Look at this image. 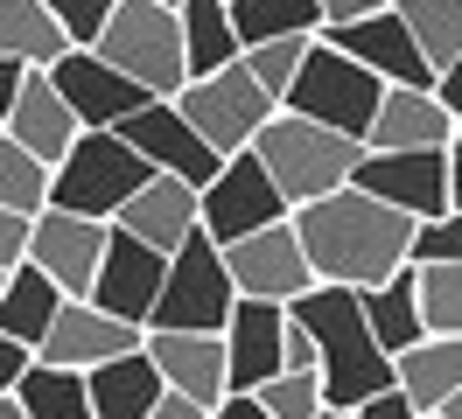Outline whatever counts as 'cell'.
Returning <instances> with one entry per match:
<instances>
[{
  "label": "cell",
  "mask_w": 462,
  "mask_h": 419,
  "mask_svg": "<svg viewBox=\"0 0 462 419\" xmlns=\"http://www.w3.org/2000/svg\"><path fill=\"white\" fill-rule=\"evenodd\" d=\"M42 7L57 14V28L70 35V50H91V42H98V28L113 22L119 0H42Z\"/></svg>",
  "instance_id": "cell-37"
},
{
  "label": "cell",
  "mask_w": 462,
  "mask_h": 419,
  "mask_svg": "<svg viewBox=\"0 0 462 419\" xmlns=\"http://www.w3.org/2000/svg\"><path fill=\"white\" fill-rule=\"evenodd\" d=\"M57 307H63V287L42 273V266H29V259L0 279V335H14V342H29V350L50 335Z\"/></svg>",
  "instance_id": "cell-26"
},
{
  "label": "cell",
  "mask_w": 462,
  "mask_h": 419,
  "mask_svg": "<svg viewBox=\"0 0 462 419\" xmlns=\"http://www.w3.org/2000/svg\"><path fill=\"white\" fill-rule=\"evenodd\" d=\"M238 50L273 42V35H322V0H225Z\"/></svg>",
  "instance_id": "cell-30"
},
{
  "label": "cell",
  "mask_w": 462,
  "mask_h": 419,
  "mask_svg": "<svg viewBox=\"0 0 462 419\" xmlns=\"http://www.w3.org/2000/svg\"><path fill=\"white\" fill-rule=\"evenodd\" d=\"M385 0H322V28H337V22H357V14H378Z\"/></svg>",
  "instance_id": "cell-44"
},
{
  "label": "cell",
  "mask_w": 462,
  "mask_h": 419,
  "mask_svg": "<svg viewBox=\"0 0 462 419\" xmlns=\"http://www.w3.org/2000/svg\"><path fill=\"white\" fill-rule=\"evenodd\" d=\"M29 223L35 217H22V210H0V273H14L29 259Z\"/></svg>",
  "instance_id": "cell-38"
},
{
  "label": "cell",
  "mask_w": 462,
  "mask_h": 419,
  "mask_svg": "<svg viewBox=\"0 0 462 419\" xmlns=\"http://www.w3.org/2000/svg\"><path fill=\"white\" fill-rule=\"evenodd\" d=\"M91 50L106 56L119 77H134L147 98H175V91L189 84V63H182V22H175V7H162V0H119L113 22L98 28Z\"/></svg>",
  "instance_id": "cell-4"
},
{
  "label": "cell",
  "mask_w": 462,
  "mask_h": 419,
  "mask_svg": "<svg viewBox=\"0 0 462 419\" xmlns=\"http://www.w3.org/2000/svg\"><path fill=\"white\" fill-rule=\"evenodd\" d=\"M0 133L22 140L35 161L57 168L63 154H70V140L85 133V126H78V112L63 105V91L50 84V70H29V77H22V91H14V112L0 119Z\"/></svg>",
  "instance_id": "cell-21"
},
{
  "label": "cell",
  "mask_w": 462,
  "mask_h": 419,
  "mask_svg": "<svg viewBox=\"0 0 462 419\" xmlns=\"http://www.w3.org/2000/svg\"><path fill=\"white\" fill-rule=\"evenodd\" d=\"M294 203L273 189V175L260 168V154L245 147V154H225V168L210 175L197 189V223L210 245H231V238H245V231H266V223H281Z\"/></svg>",
  "instance_id": "cell-9"
},
{
  "label": "cell",
  "mask_w": 462,
  "mask_h": 419,
  "mask_svg": "<svg viewBox=\"0 0 462 419\" xmlns=\"http://www.w3.org/2000/svg\"><path fill=\"white\" fill-rule=\"evenodd\" d=\"M50 203V161H35L22 140L0 133V210H22V217H35Z\"/></svg>",
  "instance_id": "cell-32"
},
{
  "label": "cell",
  "mask_w": 462,
  "mask_h": 419,
  "mask_svg": "<svg viewBox=\"0 0 462 419\" xmlns=\"http://www.w3.org/2000/svg\"><path fill=\"white\" fill-rule=\"evenodd\" d=\"M441 154H448V210L462 217V133H448V147H441Z\"/></svg>",
  "instance_id": "cell-46"
},
{
  "label": "cell",
  "mask_w": 462,
  "mask_h": 419,
  "mask_svg": "<svg viewBox=\"0 0 462 419\" xmlns=\"http://www.w3.org/2000/svg\"><path fill=\"white\" fill-rule=\"evenodd\" d=\"M162 7H175V0H162Z\"/></svg>",
  "instance_id": "cell-52"
},
{
  "label": "cell",
  "mask_w": 462,
  "mask_h": 419,
  "mask_svg": "<svg viewBox=\"0 0 462 419\" xmlns=\"http://www.w3.org/2000/svg\"><path fill=\"white\" fill-rule=\"evenodd\" d=\"M309 42H316V35H273V42H253V50L238 56V63H245V70H253V84H260L273 105H281V91L294 84V70H301Z\"/></svg>",
  "instance_id": "cell-34"
},
{
  "label": "cell",
  "mask_w": 462,
  "mask_h": 419,
  "mask_svg": "<svg viewBox=\"0 0 462 419\" xmlns=\"http://www.w3.org/2000/svg\"><path fill=\"white\" fill-rule=\"evenodd\" d=\"M113 223L126 231V238L154 245V251H175L189 231H203V223H197V189H189V182H175V175H147L141 189L119 203Z\"/></svg>",
  "instance_id": "cell-22"
},
{
  "label": "cell",
  "mask_w": 462,
  "mask_h": 419,
  "mask_svg": "<svg viewBox=\"0 0 462 419\" xmlns=\"http://www.w3.org/2000/svg\"><path fill=\"white\" fill-rule=\"evenodd\" d=\"M393 385L413 398V413H441L462 391V335H420L393 357Z\"/></svg>",
  "instance_id": "cell-24"
},
{
  "label": "cell",
  "mask_w": 462,
  "mask_h": 419,
  "mask_svg": "<svg viewBox=\"0 0 462 419\" xmlns=\"http://www.w3.org/2000/svg\"><path fill=\"white\" fill-rule=\"evenodd\" d=\"M434 98L448 105V119H456V133H462V56L448 63V70H441V77H434Z\"/></svg>",
  "instance_id": "cell-42"
},
{
  "label": "cell",
  "mask_w": 462,
  "mask_h": 419,
  "mask_svg": "<svg viewBox=\"0 0 462 419\" xmlns=\"http://www.w3.org/2000/svg\"><path fill=\"white\" fill-rule=\"evenodd\" d=\"M85 391H91V419H154L169 385H162V370H154L147 350H126V357L85 370Z\"/></svg>",
  "instance_id": "cell-23"
},
{
  "label": "cell",
  "mask_w": 462,
  "mask_h": 419,
  "mask_svg": "<svg viewBox=\"0 0 462 419\" xmlns=\"http://www.w3.org/2000/svg\"><path fill=\"white\" fill-rule=\"evenodd\" d=\"M50 84L63 91V105L78 112V126H119L126 112L147 105V91L134 77H119L98 50H63L50 63Z\"/></svg>",
  "instance_id": "cell-19"
},
{
  "label": "cell",
  "mask_w": 462,
  "mask_h": 419,
  "mask_svg": "<svg viewBox=\"0 0 462 419\" xmlns=\"http://www.w3.org/2000/svg\"><path fill=\"white\" fill-rule=\"evenodd\" d=\"M0 419H29V413H22V405H14V391H7V398H0Z\"/></svg>",
  "instance_id": "cell-48"
},
{
  "label": "cell",
  "mask_w": 462,
  "mask_h": 419,
  "mask_svg": "<svg viewBox=\"0 0 462 419\" xmlns=\"http://www.w3.org/2000/svg\"><path fill=\"white\" fill-rule=\"evenodd\" d=\"M378 98H385V84H378L365 63H350L344 50H329V42L316 35V42H309V56H301V70H294V84L281 91V112H301V119L329 126V133L365 140Z\"/></svg>",
  "instance_id": "cell-6"
},
{
  "label": "cell",
  "mask_w": 462,
  "mask_h": 419,
  "mask_svg": "<svg viewBox=\"0 0 462 419\" xmlns=\"http://www.w3.org/2000/svg\"><path fill=\"white\" fill-rule=\"evenodd\" d=\"M63 50H70V35L57 28V14L42 0H0V56H14L29 70H50Z\"/></svg>",
  "instance_id": "cell-28"
},
{
  "label": "cell",
  "mask_w": 462,
  "mask_h": 419,
  "mask_svg": "<svg viewBox=\"0 0 462 419\" xmlns=\"http://www.w3.org/2000/svg\"><path fill=\"white\" fill-rule=\"evenodd\" d=\"M119 140H126L154 175H175V182H189V189H203V182L225 168V154H210V140L175 112V98H147L141 112H126V119H119Z\"/></svg>",
  "instance_id": "cell-10"
},
{
  "label": "cell",
  "mask_w": 462,
  "mask_h": 419,
  "mask_svg": "<svg viewBox=\"0 0 462 419\" xmlns=\"http://www.w3.org/2000/svg\"><path fill=\"white\" fill-rule=\"evenodd\" d=\"M288 314L316 335V378H322V405H357L372 391L393 385V357L378 350L372 322L357 307V287H309L301 301H288Z\"/></svg>",
  "instance_id": "cell-2"
},
{
  "label": "cell",
  "mask_w": 462,
  "mask_h": 419,
  "mask_svg": "<svg viewBox=\"0 0 462 419\" xmlns=\"http://www.w3.org/2000/svg\"><path fill=\"white\" fill-rule=\"evenodd\" d=\"M281 370H316V335L288 314V335H281Z\"/></svg>",
  "instance_id": "cell-40"
},
{
  "label": "cell",
  "mask_w": 462,
  "mask_h": 419,
  "mask_svg": "<svg viewBox=\"0 0 462 419\" xmlns=\"http://www.w3.org/2000/svg\"><path fill=\"white\" fill-rule=\"evenodd\" d=\"M288 223L322 287H378L385 273L406 266V245H413V217L365 196L357 182L316 196V203H294Z\"/></svg>",
  "instance_id": "cell-1"
},
{
  "label": "cell",
  "mask_w": 462,
  "mask_h": 419,
  "mask_svg": "<svg viewBox=\"0 0 462 419\" xmlns=\"http://www.w3.org/2000/svg\"><path fill=\"white\" fill-rule=\"evenodd\" d=\"M106 231L113 223L98 217H78V210H57V203H42L29 223V266L63 287V301H85L91 279H98V251H106Z\"/></svg>",
  "instance_id": "cell-13"
},
{
  "label": "cell",
  "mask_w": 462,
  "mask_h": 419,
  "mask_svg": "<svg viewBox=\"0 0 462 419\" xmlns=\"http://www.w3.org/2000/svg\"><path fill=\"white\" fill-rule=\"evenodd\" d=\"M225 273L238 294H253V301H301L309 287H316V273H309V251H301V238H294V223H266V231H245V238H231L225 245Z\"/></svg>",
  "instance_id": "cell-11"
},
{
  "label": "cell",
  "mask_w": 462,
  "mask_h": 419,
  "mask_svg": "<svg viewBox=\"0 0 462 419\" xmlns=\"http://www.w3.org/2000/svg\"><path fill=\"white\" fill-rule=\"evenodd\" d=\"M175 22H182V63H189V77H210V70H225V63L245 56L225 0H175Z\"/></svg>",
  "instance_id": "cell-27"
},
{
  "label": "cell",
  "mask_w": 462,
  "mask_h": 419,
  "mask_svg": "<svg viewBox=\"0 0 462 419\" xmlns=\"http://www.w3.org/2000/svg\"><path fill=\"white\" fill-rule=\"evenodd\" d=\"M203 419H266V405L253 398V391H231V398H217Z\"/></svg>",
  "instance_id": "cell-43"
},
{
  "label": "cell",
  "mask_w": 462,
  "mask_h": 419,
  "mask_svg": "<svg viewBox=\"0 0 462 419\" xmlns=\"http://www.w3.org/2000/svg\"><path fill=\"white\" fill-rule=\"evenodd\" d=\"M22 77H29V63H14V56H0V119L14 112V91H22Z\"/></svg>",
  "instance_id": "cell-45"
},
{
  "label": "cell",
  "mask_w": 462,
  "mask_h": 419,
  "mask_svg": "<svg viewBox=\"0 0 462 419\" xmlns=\"http://www.w3.org/2000/svg\"><path fill=\"white\" fill-rule=\"evenodd\" d=\"M350 182L365 196H378V203L406 210L413 223L448 210V154L441 147H400V154H372L365 147V161L350 168Z\"/></svg>",
  "instance_id": "cell-12"
},
{
  "label": "cell",
  "mask_w": 462,
  "mask_h": 419,
  "mask_svg": "<svg viewBox=\"0 0 462 419\" xmlns=\"http://www.w3.org/2000/svg\"><path fill=\"white\" fill-rule=\"evenodd\" d=\"M175 112L210 140V154H245V147L260 140V126L281 105L253 84L245 63H225V70H210V77H189V84H182V91H175Z\"/></svg>",
  "instance_id": "cell-8"
},
{
  "label": "cell",
  "mask_w": 462,
  "mask_h": 419,
  "mask_svg": "<svg viewBox=\"0 0 462 419\" xmlns=\"http://www.w3.org/2000/svg\"><path fill=\"white\" fill-rule=\"evenodd\" d=\"M35 363V350L29 342H14V335H0V398H7V391L22 385V370H29Z\"/></svg>",
  "instance_id": "cell-41"
},
{
  "label": "cell",
  "mask_w": 462,
  "mask_h": 419,
  "mask_svg": "<svg viewBox=\"0 0 462 419\" xmlns=\"http://www.w3.org/2000/svg\"><path fill=\"white\" fill-rule=\"evenodd\" d=\"M0 279H7V273H0Z\"/></svg>",
  "instance_id": "cell-53"
},
{
  "label": "cell",
  "mask_w": 462,
  "mask_h": 419,
  "mask_svg": "<svg viewBox=\"0 0 462 419\" xmlns=\"http://www.w3.org/2000/svg\"><path fill=\"white\" fill-rule=\"evenodd\" d=\"M141 350L154 357V370H162V385L175 391V398H189V405H217V398H231L225 385V335H197V329H147Z\"/></svg>",
  "instance_id": "cell-17"
},
{
  "label": "cell",
  "mask_w": 462,
  "mask_h": 419,
  "mask_svg": "<svg viewBox=\"0 0 462 419\" xmlns=\"http://www.w3.org/2000/svg\"><path fill=\"white\" fill-rule=\"evenodd\" d=\"M217 335H225V385H231V391H260L266 378L281 370L288 307H281V301H253V294H238Z\"/></svg>",
  "instance_id": "cell-18"
},
{
  "label": "cell",
  "mask_w": 462,
  "mask_h": 419,
  "mask_svg": "<svg viewBox=\"0 0 462 419\" xmlns=\"http://www.w3.org/2000/svg\"><path fill=\"white\" fill-rule=\"evenodd\" d=\"M350 419H413V398H406L400 385H385V391H372V398H357Z\"/></svg>",
  "instance_id": "cell-39"
},
{
  "label": "cell",
  "mask_w": 462,
  "mask_h": 419,
  "mask_svg": "<svg viewBox=\"0 0 462 419\" xmlns=\"http://www.w3.org/2000/svg\"><path fill=\"white\" fill-rule=\"evenodd\" d=\"M462 259V217L441 210V217L413 223V245H406V266H456Z\"/></svg>",
  "instance_id": "cell-36"
},
{
  "label": "cell",
  "mask_w": 462,
  "mask_h": 419,
  "mask_svg": "<svg viewBox=\"0 0 462 419\" xmlns=\"http://www.w3.org/2000/svg\"><path fill=\"white\" fill-rule=\"evenodd\" d=\"M441 419H462V391H456V398H448V405H441Z\"/></svg>",
  "instance_id": "cell-49"
},
{
  "label": "cell",
  "mask_w": 462,
  "mask_h": 419,
  "mask_svg": "<svg viewBox=\"0 0 462 419\" xmlns=\"http://www.w3.org/2000/svg\"><path fill=\"white\" fill-rule=\"evenodd\" d=\"M154 168L119 140V126H85V133L70 140V154L50 168V203L57 210H78V217H98L113 223L119 203L141 189Z\"/></svg>",
  "instance_id": "cell-5"
},
{
  "label": "cell",
  "mask_w": 462,
  "mask_h": 419,
  "mask_svg": "<svg viewBox=\"0 0 462 419\" xmlns=\"http://www.w3.org/2000/svg\"><path fill=\"white\" fill-rule=\"evenodd\" d=\"M238 287L225 273V245H210L203 231H189L182 245L169 251V273H162V294H154V314L147 329H197V335H217L225 329Z\"/></svg>",
  "instance_id": "cell-7"
},
{
  "label": "cell",
  "mask_w": 462,
  "mask_h": 419,
  "mask_svg": "<svg viewBox=\"0 0 462 419\" xmlns=\"http://www.w3.org/2000/svg\"><path fill=\"white\" fill-rule=\"evenodd\" d=\"M413 419H441V413H413Z\"/></svg>",
  "instance_id": "cell-51"
},
{
  "label": "cell",
  "mask_w": 462,
  "mask_h": 419,
  "mask_svg": "<svg viewBox=\"0 0 462 419\" xmlns=\"http://www.w3.org/2000/svg\"><path fill=\"white\" fill-rule=\"evenodd\" d=\"M406 22V35L420 42V56L434 63V77L462 56V0H385Z\"/></svg>",
  "instance_id": "cell-31"
},
{
  "label": "cell",
  "mask_w": 462,
  "mask_h": 419,
  "mask_svg": "<svg viewBox=\"0 0 462 419\" xmlns=\"http://www.w3.org/2000/svg\"><path fill=\"white\" fill-rule=\"evenodd\" d=\"M253 398L266 405V419H316L322 413V378L316 370H273Z\"/></svg>",
  "instance_id": "cell-35"
},
{
  "label": "cell",
  "mask_w": 462,
  "mask_h": 419,
  "mask_svg": "<svg viewBox=\"0 0 462 419\" xmlns=\"http://www.w3.org/2000/svg\"><path fill=\"white\" fill-rule=\"evenodd\" d=\"M420 273V329L462 335V259L456 266H413Z\"/></svg>",
  "instance_id": "cell-33"
},
{
  "label": "cell",
  "mask_w": 462,
  "mask_h": 419,
  "mask_svg": "<svg viewBox=\"0 0 462 419\" xmlns=\"http://www.w3.org/2000/svg\"><path fill=\"white\" fill-rule=\"evenodd\" d=\"M357 307H365V322H372L385 357H400V350H413V342L428 335L420 329V273H413V266L385 273L378 287H357Z\"/></svg>",
  "instance_id": "cell-25"
},
{
  "label": "cell",
  "mask_w": 462,
  "mask_h": 419,
  "mask_svg": "<svg viewBox=\"0 0 462 419\" xmlns=\"http://www.w3.org/2000/svg\"><path fill=\"white\" fill-rule=\"evenodd\" d=\"M162 273H169V251L141 245V238H126V231H106V251H98V279H91V307H106L119 322H141L154 314V294H162Z\"/></svg>",
  "instance_id": "cell-14"
},
{
  "label": "cell",
  "mask_w": 462,
  "mask_h": 419,
  "mask_svg": "<svg viewBox=\"0 0 462 419\" xmlns=\"http://www.w3.org/2000/svg\"><path fill=\"white\" fill-rule=\"evenodd\" d=\"M316 419H350V413H344V405H322V413H316Z\"/></svg>",
  "instance_id": "cell-50"
},
{
  "label": "cell",
  "mask_w": 462,
  "mask_h": 419,
  "mask_svg": "<svg viewBox=\"0 0 462 419\" xmlns=\"http://www.w3.org/2000/svg\"><path fill=\"white\" fill-rule=\"evenodd\" d=\"M322 42H329V50H344L350 63H365L378 84H434V63L420 56V42L406 35V22L393 14V7L322 28Z\"/></svg>",
  "instance_id": "cell-15"
},
{
  "label": "cell",
  "mask_w": 462,
  "mask_h": 419,
  "mask_svg": "<svg viewBox=\"0 0 462 419\" xmlns=\"http://www.w3.org/2000/svg\"><path fill=\"white\" fill-rule=\"evenodd\" d=\"M154 419H203V405H189V398H175V391H162V405H154Z\"/></svg>",
  "instance_id": "cell-47"
},
{
  "label": "cell",
  "mask_w": 462,
  "mask_h": 419,
  "mask_svg": "<svg viewBox=\"0 0 462 419\" xmlns=\"http://www.w3.org/2000/svg\"><path fill=\"white\" fill-rule=\"evenodd\" d=\"M141 335H147L141 322H119V314H106V307H91V301H63L50 335L35 342V357L63 363V370H98V363L141 350Z\"/></svg>",
  "instance_id": "cell-16"
},
{
  "label": "cell",
  "mask_w": 462,
  "mask_h": 419,
  "mask_svg": "<svg viewBox=\"0 0 462 419\" xmlns=\"http://www.w3.org/2000/svg\"><path fill=\"white\" fill-rule=\"evenodd\" d=\"M14 405L29 419H91V391H85V370H63V363H42L35 357L14 385Z\"/></svg>",
  "instance_id": "cell-29"
},
{
  "label": "cell",
  "mask_w": 462,
  "mask_h": 419,
  "mask_svg": "<svg viewBox=\"0 0 462 419\" xmlns=\"http://www.w3.org/2000/svg\"><path fill=\"white\" fill-rule=\"evenodd\" d=\"M253 154H260V168L273 175V189L288 203H316V196L350 182V168L365 161V140L329 133V126L301 119V112H273L260 126V140H253Z\"/></svg>",
  "instance_id": "cell-3"
},
{
  "label": "cell",
  "mask_w": 462,
  "mask_h": 419,
  "mask_svg": "<svg viewBox=\"0 0 462 419\" xmlns=\"http://www.w3.org/2000/svg\"><path fill=\"white\" fill-rule=\"evenodd\" d=\"M456 119L434 98V84H385L372 126H365V147L372 154H400V147H448Z\"/></svg>",
  "instance_id": "cell-20"
}]
</instances>
